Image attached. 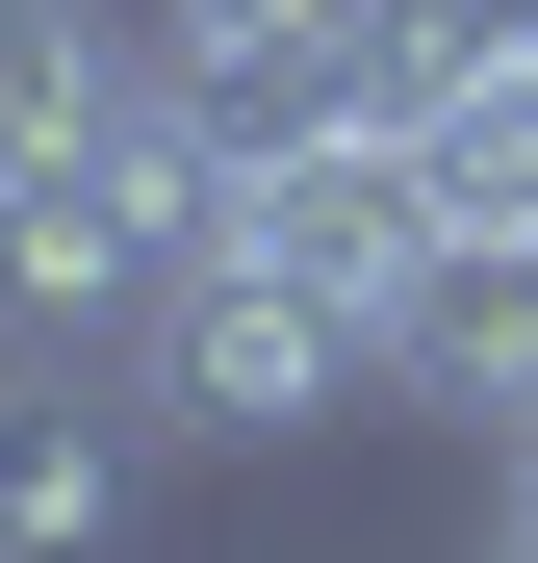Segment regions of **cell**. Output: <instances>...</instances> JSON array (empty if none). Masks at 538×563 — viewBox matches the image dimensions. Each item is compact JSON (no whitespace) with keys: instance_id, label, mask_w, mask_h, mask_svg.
Returning a JSON list of instances; mask_svg holds the SVG:
<instances>
[{"instance_id":"7a4b0ae2","label":"cell","mask_w":538,"mask_h":563,"mask_svg":"<svg viewBox=\"0 0 538 563\" xmlns=\"http://www.w3.org/2000/svg\"><path fill=\"white\" fill-rule=\"evenodd\" d=\"M385 385H410V410H462L487 461L538 435V231H436V256H410V308H385Z\"/></svg>"},{"instance_id":"6da1fadb","label":"cell","mask_w":538,"mask_h":563,"mask_svg":"<svg viewBox=\"0 0 538 563\" xmlns=\"http://www.w3.org/2000/svg\"><path fill=\"white\" fill-rule=\"evenodd\" d=\"M359 358H385V333H359L333 282L206 256V282L154 308V410H179V435H333V385H359Z\"/></svg>"},{"instance_id":"277c9868","label":"cell","mask_w":538,"mask_h":563,"mask_svg":"<svg viewBox=\"0 0 538 563\" xmlns=\"http://www.w3.org/2000/svg\"><path fill=\"white\" fill-rule=\"evenodd\" d=\"M129 77H154V26H103V0H0V179L77 154V129H129Z\"/></svg>"},{"instance_id":"3957f363","label":"cell","mask_w":538,"mask_h":563,"mask_svg":"<svg viewBox=\"0 0 538 563\" xmlns=\"http://www.w3.org/2000/svg\"><path fill=\"white\" fill-rule=\"evenodd\" d=\"M129 538V410L77 358H0V563H103Z\"/></svg>"},{"instance_id":"5b68a950","label":"cell","mask_w":538,"mask_h":563,"mask_svg":"<svg viewBox=\"0 0 538 563\" xmlns=\"http://www.w3.org/2000/svg\"><path fill=\"white\" fill-rule=\"evenodd\" d=\"M487 563H538V487H487Z\"/></svg>"}]
</instances>
